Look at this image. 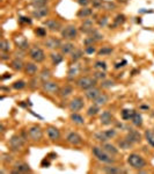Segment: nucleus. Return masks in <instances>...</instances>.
<instances>
[{"mask_svg":"<svg viewBox=\"0 0 154 174\" xmlns=\"http://www.w3.org/2000/svg\"><path fill=\"white\" fill-rule=\"evenodd\" d=\"M92 151H93V154L96 157L99 161L104 163V164H114L115 163L114 156L110 154L109 152H107L104 149L99 148V146H94Z\"/></svg>","mask_w":154,"mask_h":174,"instance_id":"obj_1","label":"nucleus"},{"mask_svg":"<svg viewBox=\"0 0 154 174\" xmlns=\"http://www.w3.org/2000/svg\"><path fill=\"white\" fill-rule=\"evenodd\" d=\"M75 84L80 89L87 91L89 88L96 86V79L94 77H89V76H82L75 80Z\"/></svg>","mask_w":154,"mask_h":174,"instance_id":"obj_2","label":"nucleus"},{"mask_svg":"<svg viewBox=\"0 0 154 174\" xmlns=\"http://www.w3.org/2000/svg\"><path fill=\"white\" fill-rule=\"evenodd\" d=\"M128 164L134 170H143L144 167H146V160L137 153H131L128 157Z\"/></svg>","mask_w":154,"mask_h":174,"instance_id":"obj_3","label":"nucleus"},{"mask_svg":"<svg viewBox=\"0 0 154 174\" xmlns=\"http://www.w3.org/2000/svg\"><path fill=\"white\" fill-rule=\"evenodd\" d=\"M24 144H26V139L23 138L21 135H14L9 139L8 146L12 151L18 152V151H21L22 148L24 146Z\"/></svg>","mask_w":154,"mask_h":174,"instance_id":"obj_4","label":"nucleus"},{"mask_svg":"<svg viewBox=\"0 0 154 174\" xmlns=\"http://www.w3.org/2000/svg\"><path fill=\"white\" fill-rule=\"evenodd\" d=\"M27 135L31 142H40L43 138V130L40 126H31L27 130Z\"/></svg>","mask_w":154,"mask_h":174,"instance_id":"obj_5","label":"nucleus"},{"mask_svg":"<svg viewBox=\"0 0 154 174\" xmlns=\"http://www.w3.org/2000/svg\"><path fill=\"white\" fill-rule=\"evenodd\" d=\"M60 33H62V37L64 39L73 41V39H75L77 36H78V28H77L74 25H67V26L63 27V29Z\"/></svg>","mask_w":154,"mask_h":174,"instance_id":"obj_6","label":"nucleus"},{"mask_svg":"<svg viewBox=\"0 0 154 174\" xmlns=\"http://www.w3.org/2000/svg\"><path fill=\"white\" fill-rule=\"evenodd\" d=\"M29 57L31 58V61L35 63H42L45 59V52L42 48H40L38 45H35L30 49L29 51Z\"/></svg>","mask_w":154,"mask_h":174,"instance_id":"obj_7","label":"nucleus"},{"mask_svg":"<svg viewBox=\"0 0 154 174\" xmlns=\"http://www.w3.org/2000/svg\"><path fill=\"white\" fill-rule=\"evenodd\" d=\"M42 89H43V92H45L46 94L53 95V94H58V93H59L60 87H59L58 83L49 80V81H45V83L42 84Z\"/></svg>","mask_w":154,"mask_h":174,"instance_id":"obj_8","label":"nucleus"},{"mask_svg":"<svg viewBox=\"0 0 154 174\" xmlns=\"http://www.w3.org/2000/svg\"><path fill=\"white\" fill-rule=\"evenodd\" d=\"M84 106H85L84 99L81 96H75V98H73L70 101L68 108H70V110L72 113H78V112H80L81 109L84 108Z\"/></svg>","mask_w":154,"mask_h":174,"instance_id":"obj_9","label":"nucleus"},{"mask_svg":"<svg viewBox=\"0 0 154 174\" xmlns=\"http://www.w3.org/2000/svg\"><path fill=\"white\" fill-rule=\"evenodd\" d=\"M44 27H46L48 30L53 31V33L62 31L63 29L62 23L58 21V20H56V19H48L46 21H44Z\"/></svg>","mask_w":154,"mask_h":174,"instance_id":"obj_10","label":"nucleus"},{"mask_svg":"<svg viewBox=\"0 0 154 174\" xmlns=\"http://www.w3.org/2000/svg\"><path fill=\"white\" fill-rule=\"evenodd\" d=\"M66 142L73 146H78V145H81L82 144V137L78 134V132H70L68 135L66 136Z\"/></svg>","mask_w":154,"mask_h":174,"instance_id":"obj_11","label":"nucleus"},{"mask_svg":"<svg viewBox=\"0 0 154 174\" xmlns=\"http://www.w3.org/2000/svg\"><path fill=\"white\" fill-rule=\"evenodd\" d=\"M62 42L60 39H57V37H48L44 42V45L46 47L50 50H56V49H60L62 47Z\"/></svg>","mask_w":154,"mask_h":174,"instance_id":"obj_12","label":"nucleus"},{"mask_svg":"<svg viewBox=\"0 0 154 174\" xmlns=\"http://www.w3.org/2000/svg\"><path fill=\"white\" fill-rule=\"evenodd\" d=\"M28 172H31V168L29 167L28 164L26 163H22V161H19L14 165L13 170H12V173L14 174H19V173H28Z\"/></svg>","mask_w":154,"mask_h":174,"instance_id":"obj_13","label":"nucleus"},{"mask_svg":"<svg viewBox=\"0 0 154 174\" xmlns=\"http://www.w3.org/2000/svg\"><path fill=\"white\" fill-rule=\"evenodd\" d=\"M14 42H15V45H16L19 49H21V50H26V49H28V47H29L28 39H27L24 36H22V35L15 36V37H14Z\"/></svg>","mask_w":154,"mask_h":174,"instance_id":"obj_14","label":"nucleus"},{"mask_svg":"<svg viewBox=\"0 0 154 174\" xmlns=\"http://www.w3.org/2000/svg\"><path fill=\"white\" fill-rule=\"evenodd\" d=\"M38 71V67L36 65L35 62H28L24 64V72H26L27 76L29 77H34Z\"/></svg>","mask_w":154,"mask_h":174,"instance_id":"obj_15","label":"nucleus"},{"mask_svg":"<svg viewBox=\"0 0 154 174\" xmlns=\"http://www.w3.org/2000/svg\"><path fill=\"white\" fill-rule=\"evenodd\" d=\"M46 135H48L49 139H51V140H58L60 138V131L56 126H50L46 128Z\"/></svg>","mask_w":154,"mask_h":174,"instance_id":"obj_16","label":"nucleus"},{"mask_svg":"<svg viewBox=\"0 0 154 174\" xmlns=\"http://www.w3.org/2000/svg\"><path fill=\"white\" fill-rule=\"evenodd\" d=\"M101 93H102L101 89H100L99 87L95 86V87H92V88L87 89V91H86V93H85V96L87 98L88 100L94 101L97 98V96L101 94Z\"/></svg>","mask_w":154,"mask_h":174,"instance_id":"obj_17","label":"nucleus"},{"mask_svg":"<svg viewBox=\"0 0 154 174\" xmlns=\"http://www.w3.org/2000/svg\"><path fill=\"white\" fill-rule=\"evenodd\" d=\"M125 138H128L132 144L140 143L141 142V135L139 134V131L132 130V129H130V131L128 132V135H126Z\"/></svg>","mask_w":154,"mask_h":174,"instance_id":"obj_18","label":"nucleus"},{"mask_svg":"<svg viewBox=\"0 0 154 174\" xmlns=\"http://www.w3.org/2000/svg\"><path fill=\"white\" fill-rule=\"evenodd\" d=\"M49 13H50V9H49L48 6H45V7H40V8L34 9L33 11V16L35 17V19H43Z\"/></svg>","mask_w":154,"mask_h":174,"instance_id":"obj_19","label":"nucleus"},{"mask_svg":"<svg viewBox=\"0 0 154 174\" xmlns=\"http://www.w3.org/2000/svg\"><path fill=\"white\" fill-rule=\"evenodd\" d=\"M103 172L108 174H119V173H125L126 171H123L121 167L112 165V164H108V166L103 167Z\"/></svg>","mask_w":154,"mask_h":174,"instance_id":"obj_20","label":"nucleus"},{"mask_svg":"<svg viewBox=\"0 0 154 174\" xmlns=\"http://www.w3.org/2000/svg\"><path fill=\"white\" fill-rule=\"evenodd\" d=\"M100 121H101L102 124H104V126H109L114 121V116H112V114L106 110V112H103L101 114V116H100Z\"/></svg>","mask_w":154,"mask_h":174,"instance_id":"obj_21","label":"nucleus"},{"mask_svg":"<svg viewBox=\"0 0 154 174\" xmlns=\"http://www.w3.org/2000/svg\"><path fill=\"white\" fill-rule=\"evenodd\" d=\"M80 71H81V67H80V65L78 64V63H74L73 65L71 66L70 70H68V73H67V78L70 79H74L77 76H79Z\"/></svg>","mask_w":154,"mask_h":174,"instance_id":"obj_22","label":"nucleus"},{"mask_svg":"<svg viewBox=\"0 0 154 174\" xmlns=\"http://www.w3.org/2000/svg\"><path fill=\"white\" fill-rule=\"evenodd\" d=\"M73 93V87L71 86V85H65V86L60 87V89H59V96L62 98V99H66V98H68Z\"/></svg>","mask_w":154,"mask_h":174,"instance_id":"obj_23","label":"nucleus"},{"mask_svg":"<svg viewBox=\"0 0 154 174\" xmlns=\"http://www.w3.org/2000/svg\"><path fill=\"white\" fill-rule=\"evenodd\" d=\"M80 30L85 33V34H89V33H92L94 30V25H93V21L92 20H85L82 22V25L80 27Z\"/></svg>","mask_w":154,"mask_h":174,"instance_id":"obj_24","label":"nucleus"},{"mask_svg":"<svg viewBox=\"0 0 154 174\" xmlns=\"http://www.w3.org/2000/svg\"><path fill=\"white\" fill-rule=\"evenodd\" d=\"M74 50L75 45L72 42H66V43L62 44V47H60V52L63 55H71Z\"/></svg>","mask_w":154,"mask_h":174,"instance_id":"obj_25","label":"nucleus"},{"mask_svg":"<svg viewBox=\"0 0 154 174\" xmlns=\"http://www.w3.org/2000/svg\"><path fill=\"white\" fill-rule=\"evenodd\" d=\"M9 66H11L13 70H15V71H21V70H24V63H23V61H22L21 58H16V57L14 58L13 61L11 62Z\"/></svg>","mask_w":154,"mask_h":174,"instance_id":"obj_26","label":"nucleus"},{"mask_svg":"<svg viewBox=\"0 0 154 174\" xmlns=\"http://www.w3.org/2000/svg\"><path fill=\"white\" fill-rule=\"evenodd\" d=\"M108 101H109V95L106 94V93H101L93 102L95 104H97V106L102 107V106H106V104L108 103Z\"/></svg>","mask_w":154,"mask_h":174,"instance_id":"obj_27","label":"nucleus"},{"mask_svg":"<svg viewBox=\"0 0 154 174\" xmlns=\"http://www.w3.org/2000/svg\"><path fill=\"white\" fill-rule=\"evenodd\" d=\"M51 77H52V73H51V71H50L49 69H46V67L41 71V73H40V80L42 81V83L49 81V80L51 79Z\"/></svg>","mask_w":154,"mask_h":174,"instance_id":"obj_28","label":"nucleus"},{"mask_svg":"<svg viewBox=\"0 0 154 174\" xmlns=\"http://www.w3.org/2000/svg\"><path fill=\"white\" fill-rule=\"evenodd\" d=\"M102 149H104L107 152H109L110 154H118V149L116 148L115 145L112 144H109V143H102Z\"/></svg>","mask_w":154,"mask_h":174,"instance_id":"obj_29","label":"nucleus"},{"mask_svg":"<svg viewBox=\"0 0 154 174\" xmlns=\"http://www.w3.org/2000/svg\"><path fill=\"white\" fill-rule=\"evenodd\" d=\"M50 57H51V61H52V64L53 65H58V64H60L63 62V53L60 52H52L51 55H50Z\"/></svg>","mask_w":154,"mask_h":174,"instance_id":"obj_30","label":"nucleus"},{"mask_svg":"<svg viewBox=\"0 0 154 174\" xmlns=\"http://www.w3.org/2000/svg\"><path fill=\"white\" fill-rule=\"evenodd\" d=\"M82 56H84V51H82L81 49H75L74 51L71 53V61L77 63L79 59L82 58Z\"/></svg>","mask_w":154,"mask_h":174,"instance_id":"obj_31","label":"nucleus"},{"mask_svg":"<svg viewBox=\"0 0 154 174\" xmlns=\"http://www.w3.org/2000/svg\"><path fill=\"white\" fill-rule=\"evenodd\" d=\"M93 14V11L88 7H82V9H80L79 12L77 13V16L81 17V19H86V17L90 16Z\"/></svg>","mask_w":154,"mask_h":174,"instance_id":"obj_32","label":"nucleus"},{"mask_svg":"<svg viewBox=\"0 0 154 174\" xmlns=\"http://www.w3.org/2000/svg\"><path fill=\"white\" fill-rule=\"evenodd\" d=\"M131 122L133 123V126H143V117H141L140 114L134 112V114H133V116H132V118H131Z\"/></svg>","mask_w":154,"mask_h":174,"instance_id":"obj_33","label":"nucleus"},{"mask_svg":"<svg viewBox=\"0 0 154 174\" xmlns=\"http://www.w3.org/2000/svg\"><path fill=\"white\" fill-rule=\"evenodd\" d=\"M71 120L74 122V123H77V124H84L85 123V120L84 117L80 115V114L78 113H72L71 114Z\"/></svg>","mask_w":154,"mask_h":174,"instance_id":"obj_34","label":"nucleus"},{"mask_svg":"<svg viewBox=\"0 0 154 174\" xmlns=\"http://www.w3.org/2000/svg\"><path fill=\"white\" fill-rule=\"evenodd\" d=\"M0 49L2 52H9L11 51V43H9L8 39H1V43H0Z\"/></svg>","mask_w":154,"mask_h":174,"instance_id":"obj_35","label":"nucleus"},{"mask_svg":"<svg viewBox=\"0 0 154 174\" xmlns=\"http://www.w3.org/2000/svg\"><path fill=\"white\" fill-rule=\"evenodd\" d=\"M133 114H134V110H132V109H123V112H122V118L125 120V121H129V120L132 118Z\"/></svg>","mask_w":154,"mask_h":174,"instance_id":"obj_36","label":"nucleus"},{"mask_svg":"<svg viewBox=\"0 0 154 174\" xmlns=\"http://www.w3.org/2000/svg\"><path fill=\"white\" fill-rule=\"evenodd\" d=\"M99 112H100V106H97V104L94 103L93 106H90V107L88 108L87 115L88 116H94V115H96Z\"/></svg>","mask_w":154,"mask_h":174,"instance_id":"obj_37","label":"nucleus"},{"mask_svg":"<svg viewBox=\"0 0 154 174\" xmlns=\"http://www.w3.org/2000/svg\"><path fill=\"white\" fill-rule=\"evenodd\" d=\"M49 0H33L31 5L35 7V8H40V7H45L48 5Z\"/></svg>","mask_w":154,"mask_h":174,"instance_id":"obj_38","label":"nucleus"},{"mask_svg":"<svg viewBox=\"0 0 154 174\" xmlns=\"http://www.w3.org/2000/svg\"><path fill=\"white\" fill-rule=\"evenodd\" d=\"M132 145H133V144H132L128 138L122 139V140L119 142V148L123 149V150H129V149H131Z\"/></svg>","mask_w":154,"mask_h":174,"instance_id":"obj_39","label":"nucleus"},{"mask_svg":"<svg viewBox=\"0 0 154 174\" xmlns=\"http://www.w3.org/2000/svg\"><path fill=\"white\" fill-rule=\"evenodd\" d=\"M94 67H95L97 71H106L108 66H107V63L104 61H97V62H95Z\"/></svg>","mask_w":154,"mask_h":174,"instance_id":"obj_40","label":"nucleus"},{"mask_svg":"<svg viewBox=\"0 0 154 174\" xmlns=\"http://www.w3.org/2000/svg\"><path fill=\"white\" fill-rule=\"evenodd\" d=\"M95 138H96L99 142H101V143H106L107 140H109V138L107 137L104 131H101V132H97V134H95Z\"/></svg>","mask_w":154,"mask_h":174,"instance_id":"obj_41","label":"nucleus"},{"mask_svg":"<svg viewBox=\"0 0 154 174\" xmlns=\"http://www.w3.org/2000/svg\"><path fill=\"white\" fill-rule=\"evenodd\" d=\"M115 86V81L114 80H109V79H103L101 81V87L103 88H111V87Z\"/></svg>","mask_w":154,"mask_h":174,"instance_id":"obj_42","label":"nucleus"},{"mask_svg":"<svg viewBox=\"0 0 154 174\" xmlns=\"http://www.w3.org/2000/svg\"><path fill=\"white\" fill-rule=\"evenodd\" d=\"M145 137H146V139H147L148 144L152 145V146L154 148V134L153 132H152L151 130H147L145 132Z\"/></svg>","mask_w":154,"mask_h":174,"instance_id":"obj_43","label":"nucleus"},{"mask_svg":"<svg viewBox=\"0 0 154 174\" xmlns=\"http://www.w3.org/2000/svg\"><path fill=\"white\" fill-rule=\"evenodd\" d=\"M27 86V84L24 80H18V81H15V83L13 84V88L14 89H23L24 87Z\"/></svg>","mask_w":154,"mask_h":174,"instance_id":"obj_44","label":"nucleus"},{"mask_svg":"<svg viewBox=\"0 0 154 174\" xmlns=\"http://www.w3.org/2000/svg\"><path fill=\"white\" fill-rule=\"evenodd\" d=\"M124 22H125V16H124L123 14H118L116 19H115V23L114 26L117 27V26H121V25H123Z\"/></svg>","mask_w":154,"mask_h":174,"instance_id":"obj_45","label":"nucleus"},{"mask_svg":"<svg viewBox=\"0 0 154 174\" xmlns=\"http://www.w3.org/2000/svg\"><path fill=\"white\" fill-rule=\"evenodd\" d=\"M35 34L38 36V37H45L46 36V28H43V27H38L35 29Z\"/></svg>","mask_w":154,"mask_h":174,"instance_id":"obj_46","label":"nucleus"},{"mask_svg":"<svg viewBox=\"0 0 154 174\" xmlns=\"http://www.w3.org/2000/svg\"><path fill=\"white\" fill-rule=\"evenodd\" d=\"M112 52V48L111 47H103V48L99 51V55L100 56H107V55H109Z\"/></svg>","mask_w":154,"mask_h":174,"instance_id":"obj_47","label":"nucleus"},{"mask_svg":"<svg viewBox=\"0 0 154 174\" xmlns=\"http://www.w3.org/2000/svg\"><path fill=\"white\" fill-rule=\"evenodd\" d=\"M107 74H106V71H97V72H95L94 73V78L96 79H101V80H103V79H106Z\"/></svg>","mask_w":154,"mask_h":174,"instance_id":"obj_48","label":"nucleus"},{"mask_svg":"<svg viewBox=\"0 0 154 174\" xmlns=\"http://www.w3.org/2000/svg\"><path fill=\"white\" fill-rule=\"evenodd\" d=\"M85 52L86 53H88V55H92V53H94V52H96V49H95V47L94 45H86V48H85Z\"/></svg>","mask_w":154,"mask_h":174,"instance_id":"obj_49","label":"nucleus"},{"mask_svg":"<svg viewBox=\"0 0 154 174\" xmlns=\"http://www.w3.org/2000/svg\"><path fill=\"white\" fill-rule=\"evenodd\" d=\"M104 132H106L107 137L109 139L114 138L115 136H116V130H115V129H108V130H106Z\"/></svg>","mask_w":154,"mask_h":174,"instance_id":"obj_50","label":"nucleus"},{"mask_svg":"<svg viewBox=\"0 0 154 174\" xmlns=\"http://www.w3.org/2000/svg\"><path fill=\"white\" fill-rule=\"evenodd\" d=\"M50 165H51V163H50V160H49L48 158H44L43 160H42V163H41L42 167H49Z\"/></svg>","mask_w":154,"mask_h":174,"instance_id":"obj_51","label":"nucleus"},{"mask_svg":"<svg viewBox=\"0 0 154 174\" xmlns=\"http://www.w3.org/2000/svg\"><path fill=\"white\" fill-rule=\"evenodd\" d=\"M9 53L8 52H2L1 51V56H0V58H1V61H9Z\"/></svg>","mask_w":154,"mask_h":174,"instance_id":"obj_52","label":"nucleus"},{"mask_svg":"<svg viewBox=\"0 0 154 174\" xmlns=\"http://www.w3.org/2000/svg\"><path fill=\"white\" fill-rule=\"evenodd\" d=\"M78 4L82 7H86L88 4H89V0H78Z\"/></svg>","mask_w":154,"mask_h":174,"instance_id":"obj_53","label":"nucleus"},{"mask_svg":"<svg viewBox=\"0 0 154 174\" xmlns=\"http://www.w3.org/2000/svg\"><path fill=\"white\" fill-rule=\"evenodd\" d=\"M107 22H108V19L104 16V17H103V20H100V21H99V25L103 27V26H106V25H107Z\"/></svg>","mask_w":154,"mask_h":174,"instance_id":"obj_54","label":"nucleus"},{"mask_svg":"<svg viewBox=\"0 0 154 174\" xmlns=\"http://www.w3.org/2000/svg\"><path fill=\"white\" fill-rule=\"evenodd\" d=\"M125 64H126V61H122V63H117V64L115 65V69H119V67H123Z\"/></svg>","mask_w":154,"mask_h":174,"instance_id":"obj_55","label":"nucleus"},{"mask_svg":"<svg viewBox=\"0 0 154 174\" xmlns=\"http://www.w3.org/2000/svg\"><path fill=\"white\" fill-rule=\"evenodd\" d=\"M20 21L21 22H27V23H31V20H29V17H20Z\"/></svg>","mask_w":154,"mask_h":174,"instance_id":"obj_56","label":"nucleus"},{"mask_svg":"<svg viewBox=\"0 0 154 174\" xmlns=\"http://www.w3.org/2000/svg\"><path fill=\"white\" fill-rule=\"evenodd\" d=\"M119 1H126V0H119Z\"/></svg>","mask_w":154,"mask_h":174,"instance_id":"obj_57","label":"nucleus"}]
</instances>
